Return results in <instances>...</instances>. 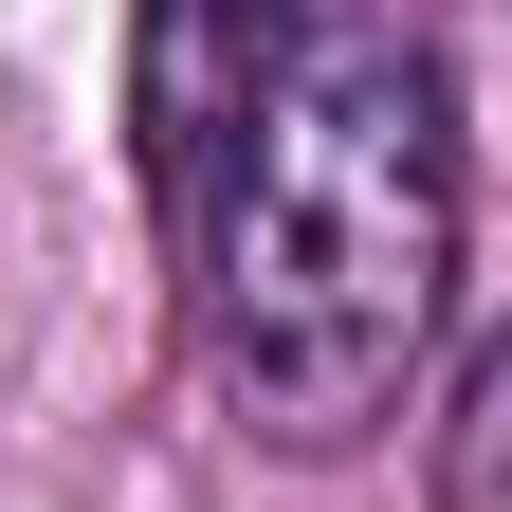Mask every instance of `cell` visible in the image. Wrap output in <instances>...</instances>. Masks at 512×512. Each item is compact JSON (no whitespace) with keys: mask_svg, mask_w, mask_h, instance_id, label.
Returning <instances> with one entry per match:
<instances>
[{"mask_svg":"<svg viewBox=\"0 0 512 512\" xmlns=\"http://www.w3.org/2000/svg\"><path fill=\"white\" fill-rule=\"evenodd\" d=\"M202 366L275 439H366L458 293V92L421 37H311L183 202Z\"/></svg>","mask_w":512,"mask_h":512,"instance_id":"6da1fadb","label":"cell"},{"mask_svg":"<svg viewBox=\"0 0 512 512\" xmlns=\"http://www.w3.org/2000/svg\"><path fill=\"white\" fill-rule=\"evenodd\" d=\"M293 55H311V0H128V128H147L165 202L220 183V147L275 110Z\"/></svg>","mask_w":512,"mask_h":512,"instance_id":"7a4b0ae2","label":"cell"},{"mask_svg":"<svg viewBox=\"0 0 512 512\" xmlns=\"http://www.w3.org/2000/svg\"><path fill=\"white\" fill-rule=\"evenodd\" d=\"M439 512H512V330L458 366V421H439Z\"/></svg>","mask_w":512,"mask_h":512,"instance_id":"3957f363","label":"cell"}]
</instances>
